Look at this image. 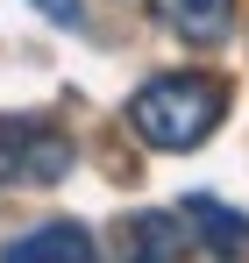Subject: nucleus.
<instances>
[{
    "label": "nucleus",
    "instance_id": "1",
    "mask_svg": "<svg viewBox=\"0 0 249 263\" xmlns=\"http://www.w3.org/2000/svg\"><path fill=\"white\" fill-rule=\"evenodd\" d=\"M228 114V86L214 71H164L128 100V128L150 149H200Z\"/></svg>",
    "mask_w": 249,
    "mask_h": 263
},
{
    "label": "nucleus",
    "instance_id": "2",
    "mask_svg": "<svg viewBox=\"0 0 249 263\" xmlns=\"http://www.w3.org/2000/svg\"><path fill=\"white\" fill-rule=\"evenodd\" d=\"M72 171V135L50 114H0V185H57Z\"/></svg>",
    "mask_w": 249,
    "mask_h": 263
},
{
    "label": "nucleus",
    "instance_id": "3",
    "mask_svg": "<svg viewBox=\"0 0 249 263\" xmlns=\"http://www.w3.org/2000/svg\"><path fill=\"white\" fill-rule=\"evenodd\" d=\"M178 220L200 235V249L221 263H249V220L235 214V206H221L214 192H185L178 199Z\"/></svg>",
    "mask_w": 249,
    "mask_h": 263
},
{
    "label": "nucleus",
    "instance_id": "4",
    "mask_svg": "<svg viewBox=\"0 0 249 263\" xmlns=\"http://www.w3.org/2000/svg\"><path fill=\"white\" fill-rule=\"evenodd\" d=\"M0 263H100V249L79 220H36L14 242H0Z\"/></svg>",
    "mask_w": 249,
    "mask_h": 263
},
{
    "label": "nucleus",
    "instance_id": "5",
    "mask_svg": "<svg viewBox=\"0 0 249 263\" xmlns=\"http://www.w3.org/2000/svg\"><path fill=\"white\" fill-rule=\"evenodd\" d=\"M192 235L178 214H128L121 220V263H185Z\"/></svg>",
    "mask_w": 249,
    "mask_h": 263
},
{
    "label": "nucleus",
    "instance_id": "6",
    "mask_svg": "<svg viewBox=\"0 0 249 263\" xmlns=\"http://www.w3.org/2000/svg\"><path fill=\"white\" fill-rule=\"evenodd\" d=\"M150 7H157V22H164V29H178V36H185V43H221V36H228V22H235V0H150Z\"/></svg>",
    "mask_w": 249,
    "mask_h": 263
},
{
    "label": "nucleus",
    "instance_id": "7",
    "mask_svg": "<svg viewBox=\"0 0 249 263\" xmlns=\"http://www.w3.org/2000/svg\"><path fill=\"white\" fill-rule=\"evenodd\" d=\"M29 7H36V14H50L57 29H79V22H85V0H29Z\"/></svg>",
    "mask_w": 249,
    "mask_h": 263
}]
</instances>
